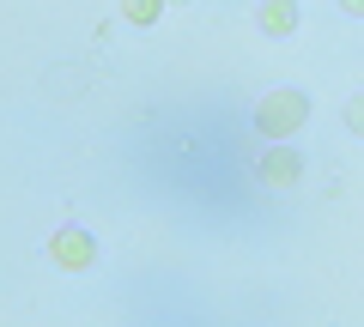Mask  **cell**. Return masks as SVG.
<instances>
[{
	"label": "cell",
	"instance_id": "3957f363",
	"mask_svg": "<svg viewBox=\"0 0 364 327\" xmlns=\"http://www.w3.org/2000/svg\"><path fill=\"white\" fill-rule=\"evenodd\" d=\"M298 164H304V157H298V152H286V145H279V152H267V157H261V182H273V188H286V182H298Z\"/></svg>",
	"mask_w": 364,
	"mask_h": 327
},
{
	"label": "cell",
	"instance_id": "5b68a950",
	"mask_svg": "<svg viewBox=\"0 0 364 327\" xmlns=\"http://www.w3.org/2000/svg\"><path fill=\"white\" fill-rule=\"evenodd\" d=\"M152 13H158V0H128V18H134V25H152Z\"/></svg>",
	"mask_w": 364,
	"mask_h": 327
},
{
	"label": "cell",
	"instance_id": "7a4b0ae2",
	"mask_svg": "<svg viewBox=\"0 0 364 327\" xmlns=\"http://www.w3.org/2000/svg\"><path fill=\"white\" fill-rule=\"evenodd\" d=\"M49 255H55V267H67V273H79V267H91V236L67 224V231H55Z\"/></svg>",
	"mask_w": 364,
	"mask_h": 327
},
{
	"label": "cell",
	"instance_id": "8992f818",
	"mask_svg": "<svg viewBox=\"0 0 364 327\" xmlns=\"http://www.w3.org/2000/svg\"><path fill=\"white\" fill-rule=\"evenodd\" d=\"M346 128L364 133V97H352V104H346Z\"/></svg>",
	"mask_w": 364,
	"mask_h": 327
},
{
	"label": "cell",
	"instance_id": "6da1fadb",
	"mask_svg": "<svg viewBox=\"0 0 364 327\" xmlns=\"http://www.w3.org/2000/svg\"><path fill=\"white\" fill-rule=\"evenodd\" d=\"M304 116H310V97L304 92H267L255 104V128L261 133H291V128H304Z\"/></svg>",
	"mask_w": 364,
	"mask_h": 327
},
{
	"label": "cell",
	"instance_id": "52a82bcc",
	"mask_svg": "<svg viewBox=\"0 0 364 327\" xmlns=\"http://www.w3.org/2000/svg\"><path fill=\"white\" fill-rule=\"evenodd\" d=\"M340 6H346V13H352V18H364V0H340Z\"/></svg>",
	"mask_w": 364,
	"mask_h": 327
},
{
	"label": "cell",
	"instance_id": "277c9868",
	"mask_svg": "<svg viewBox=\"0 0 364 327\" xmlns=\"http://www.w3.org/2000/svg\"><path fill=\"white\" fill-rule=\"evenodd\" d=\"M291 25H298V6H291V0H267V6H261V31H267V37H286Z\"/></svg>",
	"mask_w": 364,
	"mask_h": 327
}]
</instances>
